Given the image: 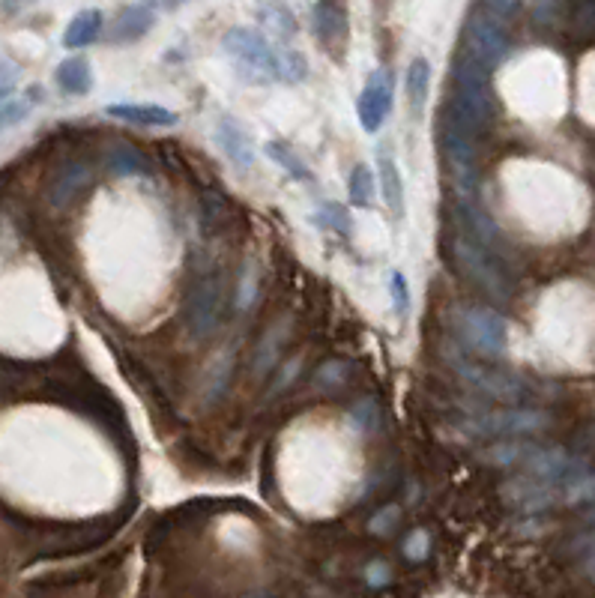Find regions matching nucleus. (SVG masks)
Wrapping results in <instances>:
<instances>
[{"instance_id": "obj_12", "label": "nucleus", "mask_w": 595, "mask_h": 598, "mask_svg": "<svg viewBox=\"0 0 595 598\" xmlns=\"http://www.w3.org/2000/svg\"><path fill=\"white\" fill-rule=\"evenodd\" d=\"M102 27H105V18H102L99 9L90 6V9L75 12L72 21H69L66 30H63V48L75 51V48H87V45H93V42L102 36Z\"/></svg>"}, {"instance_id": "obj_10", "label": "nucleus", "mask_w": 595, "mask_h": 598, "mask_svg": "<svg viewBox=\"0 0 595 598\" xmlns=\"http://www.w3.org/2000/svg\"><path fill=\"white\" fill-rule=\"evenodd\" d=\"M216 141L225 150V156L231 159V165L237 171H252L255 168V141L246 132V126L234 117H219L216 123Z\"/></svg>"}, {"instance_id": "obj_18", "label": "nucleus", "mask_w": 595, "mask_h": 598, "mask_svg": "<svg viewBox=\"0 0 595 598\" xmlns=\"http://www.w3.org/2000/svg\"><path fill=\"white\" fill-rule=\"evenodd\" d=\"M314 222L338 237H353V216H350V207L341 201H323L314 213Z\"/></svg>"}, {"instance_id": "obj_5", "label": "nucleus", "mask_w": 595, "mask_h": 598, "mask_svg": "<svg viewBox=\"0 0 595 598\" xmlns=\"http://www.w3.org/2000/svg\"><path fill=\"white\" fill-rule=\"evenodd\" d=\"M392 99H395V84L392 75L386 69H374L356 99V117L365 135H377L392 111Z\"/></svg>"}, {"instance_id": "obj_20", "label": "nucleus", "mask_w": 595, "mask_h": 598, "mask_svg": "<svg viewBox=\"0 0 595 598\" xmlns=\"http://www.w3.org/2000/svg\"><path fill=\"white\" fill-rule=\"evenodd\" d=\"M389 299H392V311L398 320H407L410 317V308H413V294H410V285H407V276L392 270L389 273Z\"/></svg>"}, {"instance_id": "obj_21", "label": "nucleus", "mask_w": 595, "mask_h": 598, "mask_svg": "<svg viewBox=\"0 0 595 598\" xmlns=\"http://www.w3.org/2000/svg\"><path fill=\"white\" fill-rule=\"evenodd\" d=\"M108 162H111V168L117 171V174H144L147 168H144V159L132 150V147H117L111 156H108Z\"/></svg>"}, {"instance_id": "obj_3", "label": "nucleus", "mask_w": 595, "mask_h": 598, "mask_svg": "<svg viewBox=\"0 0 595 598\" xmlns=\"http://www.w3.org/2000/svg\"><path fill=\"white\" fill-rule=\"evenodd\" d=\"M455 332L464 338V344L485 356V359H497L506 353L509 347V323L500 311L485 308V305H470L461 308L455 314Z\"/></svg>"}, {"instance_id": "obj_15", "label": "nucleus", "mask_w": 595, "mask_h": 598, "mask_svg": "<svg viewBox=\"0 0 595 598\" xmlns=\"http://www.w3.org/2000/svg\"><path fill=\"white\" fill-rule=\"evenodd\" d=\"M267 156L273 159V165H279V168H282L288 177H294L297 183H314V174H311L308 162L299 156L288 141H282V138L270 141V144H267Z\"/></svg>"}, {"instance_id": "obj_23", "label": "nucleus", "mask_w": 595, "mask_h": 598, "mask_svg": "<svg viewBox=\"0 0 595 598\" xmlns=\"http://www.w3.org/2000/svg\"><path fill=\"white\" fill-rule=\"evenodd\" d=\"M18 75H21L18 63L0 60V102H6V99L12 96V90H15V84H18Z\"/></svg>"}, {"instance_id": "obj_1", "label": "nucleus", "mask_w": 595, "mask_h": 598, "mask_svg": "<svg viewBox=\"0 0 595 598\" xmlns=\"http://www.w3.org/2000/svg\"><path fill=\"white\" fill-rule=\"evenodd\" d=\"M222 51L234 60L237 75L249 84H299L308 75V63L291 45H276L258 27L237 24L225 30Z\"/></svg>"}, {"instance_id": "obj_19", "label": "nucleus", "mask_w": 595, "mask_h": 598, "mask_svg": "<svg viewBox=\"0 0 595 598\" xmlns=\"http://www.w3.org/2000/svg\"><path fill=\"white\" fill-rule=\"evenodd\" d=\"M216 302H219V288H216V282H204L201 291L192 297V305H189V320H192V326H195L198 335H201L204 329H210L213 314H216Z\"/></svg>"}, {"instance_id": "obj_16", "label": "nucleus", "mask_w": 595, "mask_h": 598, "mask_svg": "<svg viewBox=\"0 0 595 598\" xmlns=\"http://www.w3.org/2000/svg\"><path fill=\"white\" fill-rule=\"evenodd\" d=\"M36 102H42V87H30L24 96H9L6 102H0V135L24 123Z\"/></svg>"}, {"instance_id": "obj_9", "label": "nucleus", "mask_w": 595, "mask_h": 598, "mask_svg": "<svg viewBox=\"0 0 595 598\" xmlns=\"http://www.w3.org/2000/svg\"><path fill=\"white\" fill-rule=\"evenodd\" d=\"M105 114L129 123V126H144V129H171L177 126V111L165 108V105H153V102H111L105 105Z\"/></svg>"}, {"instance_id": "obj_2", "label": "nucleus", "mask_w": 595, "mask_h": 598, "mask_svg": "<svg viewBox=\"0 0 595 598\" xmlns=\"http://www.w3.org/2000/svg\"><path fill=\"white\" fill-rule=\"evenodd\" d=\"M491 117H494L491 72L473 63L467 54H458L452 60V90L440 108V120L476 138L491 123Z\"/></svg>"}, {"instance_id": "obj_4", "label": "nucleus", "mask_w": 595, "mask_h": 598, "mask_svg": "<svg viewBox=\"0 0 595 598\" xmlns=\"http://www.w3.org/2000/svg\"><path fill=\"white\" fill-rule=\"evenodd\" d=\"M509 33L503 30V24L491 15L473 12L464 24V51L473 63H479L482 69H497L506 54H509Z\"/></svg>"}, {"instance_id": "obj_6", "label": "nucleus", "mask_w": 595, "mask_h": 598, "mask_svg": "<svg viewBox=\"0 0 595 598\" xmlns=\"http://www.w3.org/2000/svg\"><path fill=\"white\" fill-rule=\"evenodd\" d=\"M452 252H455L458 264L464 267V273H467V276H470L482 291H488L491 297L497 299L509 297L506 279L500 276V270L494 267V261H488V258H485L473 243H467V240H455Z\"/></svg>"}, {"instance_id": "obj_17", "label": "nucleus", "mask_w": 595, "mask_h": 598, "mask_svg": "<svg viewBox=\"0 0 595 598\" xmlns=\"http://www.w3.org/2000/svg\"><path fill=\"white\" fill-rule=\"evenodd\" d=\"M374 171L368 165H353L350 177H347V198H350V207L356 210H368L374 207Z\"/></svg>"}, {"instance_id": "obj_22", "label": "nucleus", "mask_w": 595, "mask_h": 598, "mask_svg": "<svg viewBox=\"0 0 595 598\" xmlns=\"http://www.w3.org/2000/svg\"><path fill=\"white\" fill-rule=\"evenodd\" d=\"M264 9L273 12V21H267V24L276 27L279 36H291V33H297V21H294L291 6H285V3H273V6H264Z\"/></svg>"}, {"instance_id": "obj_14", "label": "nucleus", "mask_w": 595, "mask_h": 598, "mask_svg": "<svg viewBox=\"0 0 595 598\" xmlns=\"http://www.w3.org/2000/svg\"><path fill=\"white\" fill-rule=\"evenodd\" d=\"M54 81L66 96H87L93 87V69L90 60L84 57H66L57 69H54Z\"/></svg>"}, {"instance_id": "obj_8", "label": "nucleus", "mask_w": 595, "mask_h": 598, "mask_svg": "<svg viewBox=\"0 0 595 598\" xmlns=\"http://www.w3.org/2000/svg\"><path fill=\"white\" fill-rule=\"evenodd\" d=\"M374 168H377V186H380V195H383L389 213L395 219H404V210H407L404 177H401L398 159H395V153H392V147L386 141L377 144V150H374Z\"/></svg>"}, {"instance_id": "obj_11", "label": "nucleus", "mask_w": 595, "mask_h": 598, "mask_svg": "<svg viewBox=\"0 0 595 598\" xmlns=\"http://www.w3.org/2000/svg\"><path fill=\"white\" fill-rule=\"evenodd\" d=\"M153 27H156V9L150 3H126L111 18V33L108 36L117 45H129V42L144 39Z\"/></svg>"}, {"instance_id": "obj_13", "label": "nucleus", "mask_w": 595, "mask_h": 598, "mask_svg": "<svg viewBox=\"0 0 595 598\" xmlns=\"http://www.w3.org/2000/svg\"><path fill=\"white\" fill-rule=\"evenodd\" d=\"M428 90H431V63H428V57H413L407 66V75H404V93H407L413 120H422Z\"/></svg>"}, {"instance_id": "obj_7", "label": "nucleus", "mask_w": 595, "mask_h": 598, "mask_svg": "<svg viewBox=\"0 0 595 598\" xmlns=\"http://www.w3.org/2000/svg\"><path fill=\"white\" fill-rule=\"evenodd\" d=\"M311 21H314V36L317 42L332 51L335 57H341L347 39H350V21H347V9L341 3H314L311 6Z\"/></svg>"}]
</instances>
